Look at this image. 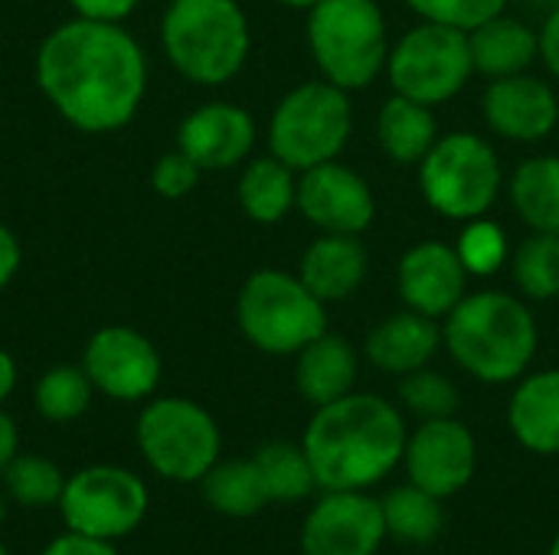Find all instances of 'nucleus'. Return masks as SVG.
Listing matches in <instances>:
<instances>
[{
    "label": "nucleus",
    "instance_id": "31",
    "mask_svg": "<svg viewBox=\"0 0 559 555\" xmlns=\"http://www.w3.org/2000/svg\"><path fill=\"white\" fill-rule=\"evenodd\" d=\"M92 379L79 366H56L36 383V412L46 422H75L92 402Z\"/></svg>",
    "mask_w": 559,
    "mask_h": 555
},
{
    "label": "nucleus",
    "instance_id": "1",
    "mask_svg": "<svg viewBox=\"0 0 559 555\" xmlns=\"http://www.w3.org/2000/svg\"><path fill=\"white\" fill-rule=\"evenodd\" d=\"M36 82L69 124L102 134L134 118L147 65L128 29L79 16L52 29L39 46Z\"/></svg>",
    "mask_w": 559,
    "mask_h": 555
},
{
    "label": "nucleus",
    "instance_id": "25",
    "mask_svg": "<svg viewBox=\"0 0 559 555\" xmlns=\"http://www.w3.org/2000/svg\"><path fill=\"white\" fill-rule=\"evenodd\" d=\"M239 203H242L246 216L262 226L282 222L292 213V206L298 203L295 170L285 160H278L275 154L252 160L239 177Z\"/></svg>",
    "mask_w": 559,
    "mask_h": 555
},
{
    "label": "nucleus",
    "instance_id": "23",
    "mask_svg": "<svg viewBox=\"0 0 559 555\" xmlns=\"http://www.w3.org/2000/svg\"><path fill=\"white\" fill-rule=\"evenodd\" d=\"M472 62L475 72H485L491 79L527 72V65L540 56V33H534L524 20L498 13L475 29H468Z\"/></svg>",
    "mask_w": 559,
    "mask_h": 555
},
{
    "label": "nucleus",
    "instance_id": "43",
    "mask_svg": "<svg viewBox=\"0 0 559 555\" xmlns=\"http://www.w3.org/2000/svg\"><path fill=\"white\" fill-rule=\"evenodd\" d=\"M285 7H292V10H311L314 3H321V0H282Z\"/></svg>",
    "mask_w": 559,
    "mask_h": 555
},
{
    "label": "nucleus",
    "instance_id": "21",
    "mask_svg": "<svg viewBox=\"0 0 559 555\" xmlns=\"http://www.w3.org/2000/svg\"><path fill=\"white\" fill-rule=\"evenodd\" d=\"M508 425L527 451L559 455V370L521 376L508 406Z\"/></svg>",
    "mask_w": 559,
    "mask_h": 555
},
{
    "label": "nucleus",
    "instance_id": "19",
    "mask_svg": "<svg viewBox=\"0 0 559 555\" xmlns=\"http://www.w3.org/2000/svg\"><path fill=\"white\" fill-rule=\"evenodd\" d=\"M439 347H442V327L432 317L416 314V311L390 314L364 340L367 360L377 370L393 373V376H406L413 370L429 366Z\"/></svg>",
    "mask_w": 559,
    "mask_h": 555
},
{
    "label": "nucleus",
    "instance_id": "38",
    "mask_svg": "<svg viewBox=\"0 0 559 555\" xmlns=\"http://www.w3.org/2000/svg\"><path fill=\"white\" fill-rule=\"evenodd\" d=\"M75 7L79 16L85 20H105V23H118L121 16H128L138 0H69Z\"/></svg>",
    "mask_w": 559,
    "mask_h": 555
},
{
    "label": "nucleus",
    "instance_id": "14",
    "mask_svg": "<svg viewBox=\"0 0 559 555\" xmlns=\"http://www.w3.org/2000/svg\"><path fill=\"white\" fill-rule=\"evenodd\" d=\"M82 370L95 389L118 402L147 399L160 383V357L154 343L131 327L98 330L85 347Z\"/></svg>",
    "mask_w": 559,
    "mask_h": 555
},
{
    "label": "nucleus",
    "instance_id": "26",
    "mask_svg": "<svg viewBox=\"0 0 559 555\" xmlns=\"http://www.w3.org/2000/svg\"><path fill=\"white\" fill-rule=\"evenodd\" d=\"M511 203L534 232L559 236V157L524 160L511 177Z\"/></svg>",
    "mask_w": 559,
    "mask_h": 555
},
{
    "label": "nucleus",
    "instance_id": "5",
    "mask_svg": "<svg viewBox=\"0 0 559 555\" xmlns=\"http://www.w3.org/2000/svg\"><path fill=\"white\" fill-rule=\"evenodd\" d=\"M308 46L328 82L367 88L386 69V16L377 0H321L308 10Z\"/></svg>",
    "mask_w": 559,
    "mask_h": 555
},
{
    "label": "nucleus",
    "instance_id": "6",
    "mask_svg": "<svg viewBox=\"0 0 559 555\" xmlns=\"http://www.w3.org/2000/svg\"><path fill=\"white\" fill-rule=\"evenodd\" d=\"M236 321L242 337L272 357H298L314 337L328 330L324 301L308 291L298 275L255 272L236 301Z\"/></svg>",
    "mask_w": 559,
    "mask_h": 555
},
{
    "label": "nucleus",
    "instance_id": "33",
    "mask_svg": "<svg viewBox=\"0 0 559 555\" xmlns=\"http://www.w3.org/2000/svg\"><path fill=\"white\" fill-rule=\"evenodd\" d=\"M400 402L416 419H449L459 409V389L449 376L436 370H413L400 379Z\"/></svg>",
    "mask_w": 559,
    "mask_h": 555
},
{
    "label": "nucleus",
    "instance_id": "27",
    "mask_svg": "<svg viewBox=\"0 0 559 555\" xmlns=\"http://www.w3.org/2000/svg\"><path fill=\"white\" fill-rule=\"evenodd\" d=\"M203 500L229 520H249L255 517L269 497L262 487V478L255 471L252 458H233V461H216L203 474Z\"/></svg>",
    "mask_w": 559,
    "mask_h": 555
},
{
    "label": "nucleus",
    "instance_id": "39",
    "mask_svg": "<svg viewBox=\"0 0 559 555\" xmlns=\"http://www.w3.org/2000/svg\"><path fill=\"white\" fill-rule=\"evenodd\" d=\"M20 258H23V252H20L16 236L7 226H0V291L13 281V275L20 268Z\"/></svg>",
    "mask_w": 559,
    "mask_h": 555
},
{
    "label": "nucleus",
    "instance_id": "44",
    "mask_svg": "<svg viewBox=\"0 0 559 555\" xmlns=\"http://www.w3.org/2000/svg\"><path fill=\"white\" fill-rule=\"evenodd\" d=\"M7 520V500H3V494H0V523Z\"/></svg>",
    "mask_w": 559,
    "mask_h": 555
},
{
    "label": "nucleus",
    "instance_id": "15",
    "mask_svg": "<svg viewBox=\"0 0 559 555\" xmlns=\"http://www.w3.org/2000/svg\"><path fill=\"white\" fill-rule=\"evenodd\" d=\"M295 206L321 232H344V236H360L364 229H370L377 216V200L370 183L357 170L337 160H324L318 167L301 170Z\"/></svg>",
    "mask_w": 559,
    "mask_h": 555
},
{
    "label": "nucleus",
    "instance_id": "45",
    "mask_svg": "<svg viewBox=\"0 0 559 555\" xmlns=\"http://www.w3.org/2000/svg\"><path fill=\"white\" fill-rule=\"evenodd\" d=\"M547 555H559V533H557V540L550 543V553H547Z\"/></svg>",
    "mask_w": 559,
    "mask_h": 555
},
{
    "label": "nucleus",
    "instance_id": "11",
    "mask_svg": "<svg viewBox=\"0 0 559 555\" xmlns=\"http://www.w3.org/2000/svg\"><path fill=\"white\" fill-rule=\"evenodd\" d=\"M147 487L144 481L115 464H92L72 474L62 487L59 510L66 530L95 536V540H121L138 530L147 514Z\"/></svg>",
    "mask_w": 559,
    "mask_h": 555
},
{
    "label": "nucleus",
    "instance_id": "35",
    "mask_svg": "<svg viewBox=\"0 0 559 555\" xmlns=\"http://www.w3.org/2000/svg\"><path fill=\"white\" fill-rule=\"evenodd\" d=\"M423 20L445 23L459 29H475L478 23L504 13L508 0H406Z\"/></svg>",
    "mask_w": 559,
    "mask_h": 555
},
{
    "label": "nucleus",
    "instance_id": "36",
    "mask_svg": "<svg viewBox=\"0 0 559 555\" xmlns=\"http://www.w3.org/2000/svg\"><path fill=\"white\" fill-rule=\"evenodd\" d=\"M151 183L164 200H180L200 183V167L183 150H174V154H164L157 160V167L151 173Z\"/></svg>",
    "mask_w": 559,
    "mask_h": 555
},
{
    "label": "nucleus",
    "instance_id": "46",
    "mask_svg": "<svg viewBox=\"0 0 559 555\" xmlns=\"http://www.w3.org/2000/svg\"><path fill=\"white\" fill-rule=\"evenodd\" d=\"M0 555H7V550H3V543H0Z\"/></svg>",
    "mask_w": 559,
    "mask_h": 555
},
{
    "label": "nucleus",
    "instance_id": "10",
    "mask_svg": "<svg viewBox=\"0 0 559 555\" xmlns=\"http://www.w3.org/2000/svg\"><path fill=\"white\" fill-rule=\"evenodd\" d=\"M386 75L396 95L429 108L455 98L475 75L468 29L423 20L390 49Z\"/></svg>",
    "mask_w": 559,
    "mask_h": 555
},
{
    "label": "nucleus",
    "instance_id": "12",
    "mask_svg": "<svg viewBox=\"0 0 559 555\" xmlns=\"http://www.w3.org/2000/svg\"><path fill=\"white\" fill-rule=\"evenodd\" d=\"M403 468L409 484L423 487L439 500L462 494L478 471V445L472 429L455 415L423 422L406 438Z\"/></svg>",
    "mask_w": 559,
    "mask_h": 555
},
{
    "label": "nucleus",
    "instance_id": "13",
    "mask_svg": "<svg viewBox=\"0 0 559 555\" xmlns=\"http://www.w3.org/2000/svg\"><path fill=\"white\" fill-rule=\"evenodd\" d=\"M383 540V510L367 491H324L301 523V555H377Z\"/></svg>",
    "mask_w": 559,
    "mask_h": 555
},
{
    "label": "nucleus",
    "instance_id": "18",
    "mask_svg": "<svg viewBox=\"0 0 559 555\" xmlns=\"http://www.w3.org/2000/svg\"><path fill=\"white\" fill-rule=\"evenodd\" d=\"M177 144L200 170H229L249 157L255 144V121L239 105L213 101L183 118Z\"/></svg>",
    "mask_w": 559,
    "mask_h": 555
},
{
    "label": "nucleus",
    "instance_id": "29",
    "mask_svg": "<svg viewBox=\"0 0 559 555\" xmlns=\"http://www.w3.org/2000/svg\"><path fill=\"white\" fill-rule=\"evenodd\" d=\"M255 471L262 478L269 504H298L318 491L314 468L301 445L292 442H269L255 455Z\"/></svg>",
    "mask_w": 559,
    "mask_h": 555
},
{
    "label": "nucleus",
    "instance_id": "8",
    "mask_svg": "<svg viewBox=\"0 0 559 555\" xmlns=\"http://www.w3.org/2000/svg\"><path fill=\"white\" fill-rule=\"evenodd\" d=\"M354 131V111L344 88L334 82H305L292 88L272 121L269 147L292 170H308L324 160H337Z\"/></svg>",
    "mask_w": 559,
    "mask_h": 555
},
{
    "label": "nucleus",
    "instance_id": "37",
    "mask_svg": "<svg viewBox=\"0 0 559 555\" xmlns=\"http://www.w3.org/2000/svg\"><path fill=\"white\" fill-rule=\"evenodd\" d=\"M43 555H118L115 543L108 540H95V536H85V533H75V530H66L62 536H56Z\"/></svg>",
    "mask_w": 559,
    "mask_h": 555
},
{
    "label": "nucleus",
    "instance_id": "24",
    "mask_svg": "<svg viewBox=\"0 0 559 555\" xmlns=\"http://www.w3.org/2000/svg\"><path fill=\"white\" fill-rule=\"evenodd\" d=\"M377 141L396 164H419L439 141V124L429 105L396 95L383 101L377 114Z\"/></svg>",
    "mask_w": 559,
    "mask_h": 555
},
{
    "label": "nucleus",
    "instance_id": "41",
    "mask_svg": "<svg viewBox=\"0 0 559 555\" xmlns=\"http://www.w3.org/2000/svg\"><path fill=\"white\" fill-rule=\"evenodd\" d=\"M20 448V438H16V425H13V419L0 409V478H3V471L10 468V461L20 455L16 451Z\"/></svg>",
    "mask_w": 559,
    "mask_h": 555
},
{
    "label": "nucleus",
    "instance_id": "3",
    "mask_svg": "<svg viewBox=\"0 0 559 555\" xmlns=\"http://www.w3.org/2000/svg\"><path fill=\"white\" fill-rule=\"evenodd\" d=\"M537 321L531 307L504 291L465 294L442 324L452 360L488 386L521 379L537 357Z\"/></svg>",
    "mask_w": 559,
    "mask_h": 555
},
{
    "label": "nucleus",
    "instance_id": "34",
    "mask_svg": "<svg viewBox=\"0 0 559 555\" xmlns=\"http://www.w3.org/2000/svg\"><path fill=\"white\" fill-rule=\"evenodd\" d=\"M455 252L465 265L468 275H495L501 272V265L508 262V236L498 222L478 216V219H468L459 242H455Z\"/></svg>",
    "mask_w": 559,
    "mask_h": 555
},
{
    "label": "nucleus",
    "instance_id": "42",
    "mask_svg": "<svg viewBox=\"0 0 559 555\" xmlns=\"http://www.w3.org/2000/svg\"><path fill=\"white\" fill-rule=\"evenodd\" d=\"M16 386V363L7 350H0V402L13 393Z\"/></svg>",
    "mask_w": 559,
    "mask_h": 555
},
{
    "label": "nucleus",
    "instance_id": "28",
    "mask_svg": "<svg viewBox=\"0 0 559 555\" xmlns=\"http://www.w3.org/2000/svg\"><path fill=\"white\" fill-rule=\"evenodd\" d=\"M380 510H383L386 536H393L396 543H406V546H429L439 540V533L445 527L442 500L426 494L416 484L393 487L380 500Z\"/></svg>",
    "mask_w": 559,
    "mask_h": 555
},
{
    "label": "nucleus",
    "instance_id": "22",
    "mask_svg": "<svg viewBox=\"0 0 559 555\" xmlns=\"http://www.w3.org/2000/svg\"><path fill=\"white\" fill-rule=\"evenodd\" d=\"M354 383H357V350L341 334L324 330L305 350H298L295 386L314 409L350 396Z\"/></svg>",
    "mask_w": 559,
    "mask_h": 555
},
{
    "label": "nucleus",
    "instance_id": "16",
    "mask_svg": "<svg viewBox=\"0 0 559 555\" xmlns=\"http://www.w3.org/2000/svg\"><path fill=\"white\" fill-rule=\"evenodd\" d=\"M485 121L495 134L518 144H534L554 134L559 121V98L550 82L518 72L495 79L485 92Z\"/></svg>",
    "mask_w": 559,
    "mask_h": 555
},
{
    "label": "nucleus",
    "instance_id": "7",
    "mask_svg": "<svg viewBox=\"0 0 559 555\" xmlns=\"http://www.w3.org/2000/svg\"><path fill=\"white\" fill-rule=\"evenodd\" d=\"M501 183L504 170L495 147L472 131L439 137L419 160V186L426 203L455 222L485 216L495 206Z\"/></svg>",
    "mask_w": 559,
    "mask_h": 555
},
{
    "label": "nucleus",
    "instance_id": "9",
    "mask_svg": "<svg viewBox=\"0 0 559 555\" xmlns=\"http://www.w3.org/2000/svg\"><path fill=\"white\" fill-rule=\"evenodd\" d=\"M138 448L151 471L167 481L193 484L219 461V425L190 399H154L138 419Z\"/></svg>",
    "mask_w": 559,
    "mask_h": 555
},
{
    "label": "nucleus",
    "instance_id": "4",
    "mask_svg": "<svg viewBox=\"0 0 559 555\" xmlns=\"http://www.w3.org/2000/svg\"><path fill=\"white\" fill-rule=\"evenodd\" d=\"M160 29L174 69L200 85L229 82L249 56V20L236 0H174Z\"/></svg>",
    "mask_w": 559,
    "mask_h": 555
},
{
    "label": "nucleus",
    "instance_id": "17",
    "mask_svg": "<svg viewBox=\"0 0 559 555\" xmlns=\"http://www.w3.org/2000/svg\"><path fill=\"white\" fill-rule=\"evenodd\" d=\"M400 298L409 311L426 317H445L462 298L468 285V272L455 252V245L445 242H419L413 245L396 268Z\"/></svg>",
    "mask_w": 559,
    "mask_h": 555
},
{
    "label": "nucleus",
    "instance_id": "20",
    "mask_svg": "<svg viewBox=\"0 0 559 555\" xmlns=\"http://www.w3.org/2000/svg\"><path fill=\"white\" fill-rule=\"evenodd\" d=\"M298 278L324 304L347 301L367 278V249L357 236L321 232V239L305 249Z\"/></svg>",
    "mask_w": 559,
    "mask_h": 555
},
{
    "label": "nucleus",
    "instance_id": "40",
    "mask_svg": "<svg viewBox=\"0 0 559 555\" xmlns=\"http://www.w3.org/2000/svg\"><path fill=\"white\" fill-rule=\"evenodd\" d=\"M540 59L547 62V69L559 79V7L547 16V23L540 26Z\"/></svg>",
    "mask_w": 559,
    "mask_h": 555
},
{
    "label": "nucleus",
    "instance_id": "2",
    "mask_svg": "<svg viewBox=\"0 0 559 555\" xmlns=\"http://www.w3.org/2000/svg\"><path fill=\"white\" fill-rule=\"evenodd\" d=\"M403 412L370 393L321 406L301 438L318 491H370L386 481L406 451Z\"/></svg>",
    "mask_w": 559,
    "mask_h": 555
},
{
    "label": "nucleus",
    "instance_id": "30",
    "mask_svg": "<svg viewBox=\"0 0 559 555\" xmlns=\"http://www.w3.org/2000/svg\"><path fill=\"white\" fill-rule=\"evenodd\" d=\"M514 285L531 301H550L559 294V236L534 232L511 258Z\"/></svg>",
    "mask_w": 559,
    "mask_h": 555
},
{
    "label": "nucleus",
    "instance_id": "32",
    "mask_svg": "<svg viewBox=\"0 0 559 555\" xmlns=\"http://www.w3.org/2000/svg\"><path fill=\"white\" fill-rule=\"evenodd\" d=\"M3 487L20 507H49L59 504L66 478L43 455H16L3 471Z\"/></svg>",
    "mask_w": 559,
    "mask_h": 555
}]
</instances>
